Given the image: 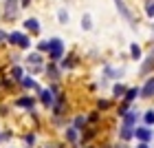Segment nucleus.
I'll list each match as a JSON object with an SVG mask.
<instances>
[{"label":"nucleus","mask_w":154,"mask_h":148,"mask_svg":"<svg viewBox=\"0 0 154 148\" xmlns=\"http://www.w3.org/2000/svg\"><path fill=\"white\" fill-rule=\"evenodd\" d=\"M48 53H51V58H53V60H57L60 55H62V42H60L57 38L48 42Z\"/></svg>","instance_id":"nucleus-1"},{"label":"nucleus","mask_w":154,"mask_h":148,"mask_svg":"<svg viewBox=\"0 0 154 148\" xmlns=\"http://www.w3.org/2000/svg\"><path fill=\"white\" fill-rule=\"evenodd\" d=\"M9 40H11V42H16V44H20V47H29V40H26L22 33H11Z\"/></svg>","instance_id":"nucleus-2"},{"label":"nucleus","mask_w":154,"mask_h":148,"mask_svg":"<svg viewBox=\"0 0 154 148\" xmlns=\"http://www.w3.org/2000/svg\"><path fill=\"white\" fill-rule=\"evenodd\" d=\"M33 97H20V100H16V106H22V108H33Z\"/></svg>","instance_id":"nucleus-3"},{"label":"nucleus","mask_w":154,"mask_h":148,"mask_svg":"<svg viewBox=\"0 0 154 148\" xmlns=\"http://www.w3.org/2000/svg\"><path fill=\"white\" fill-rule=\"evenodd\" d=\"M42 102H44L46 104V106H53V93H51V91H42Z\"/></svg>","instance_id":"nucleus-4"},{"label":"nucleus","mask_w":154,"mask_h":148,"mask_svg":"<svg viewBox=\"0 0 154 148\" xmlns=\"http://www.w3.org/2000/svg\"><path fill=\"white\" fill-rule=\"evenodd\" d=\"M66 139H68L71 144L77 142V133H75V128H68V130H66Z\"/></svg>","instance_id":"nucleus-5"},{"label":"nucleus","mask_w":154,"mask_h":148,"mask_svg":"<svg viewBox=\"0 0 154 148\" xmlns=\"http://www.w3.org/2000/svg\"><path fill=\"white\" fill-rule=\"evenodd\" d=\"M11 77H13V80H22V69H20V66H13Z\"/></svg>","instance_id":"nucleus-6"},{"label":"nucleus","mask_w":154,"mask_h":148,"mask_svg":"<svg viewBox=\"0 0 154 148\" xmlns=\"http://www.w3.org/2000/svg\"><path fill=\"white\" fill-rule=\"evenodd\" d=\"M22 86H24V88H38V84L33 82V80H29V77H24V80H22Z\"/></svg>","instance_id":"nucleus-7"},{"label":"nucleus","mask_w":154,"mask_h":148,"mask_svg":"<svg viewBox=\"0 0 154 148\" xmlns=\"http://www.w3.org/2000/svg\"><path fill=\"white\" fill-rule=\"evenodd\" d=\"M26 29H31V31H38V20H26Z\"/></svg>","instance_id":"nucleus-8"},{"label":"nucleus","mask_w":154,"mask_h":148,"mask_svg":"<svg viewBox=\"0 0 154 148\" xmlns=\"http://www.w3.org/2000/svg\"><path fill=\"white\" fill-rule=\"evenodd\" d=\"M24 142L29 144V146H33V144H35V135H33V133H31V135H26V137H24Z\"/></svg>","instance_id":"nucleus-9"},{"label":"nucleus","mask_w":154,"mask_h":148,"mask_svg":"<svg viewBox=\"0 0 154 148\" xmlns=\"http://www.w3.org/2000/svg\"><path fill=\"white\" fill-rule=\"evenodd\" d=\"M137 135L141 137V139H148V137H150V133H148V130H137Z\"/></svg>","instance_id":"nucleus-10"},{"label":"nucleus","mask_w":154,"mask_h":148,"mask_svg":"<svg viewBox=\"0 0 154 148\" xmlns=\"http://www.w3.org/2000/svg\"><path fill=\"white\" fill-rule=\"evenodd\" d=\"M152 93H154V80L148 84V91H145V95H152Z\"/></svg>","instance_id":"nucleus-11"},{"label":"nucleus","mask_w":154,"mask_h":148,"mask_svg":"<svg viewBox=\"0 0 154 148\" xmlns=\"http://www.w3.org/2000/svg\"><path fill=\"white\" fill-rule=\"evenodd\" d=\"M82 126H84V117H77L75 119V128H82Z\"/></svg>","instance_id":"nucleus-12"},{"label":"nucleus","mask_w":154,"mask_h":148,"mask_svg":"<svg viewBox=\"0 0 154 148\" xmlns=\"http://www.w3.org/2000/svg\"><path fill=\"white\" fill-rule=\"evenodd\" d=\"M123 93V86H115V95H121Z\"/></svg>","instance_id":"nucleus-13"},{"label":"nucleus","mask_w":154,"mask_h":148,"mask_svg":"<svg viewBox=\"0 0 154 148\" xmlns=\"http://www.w3.org/2000/svg\"><path fill=\"white\" fill-rule=\"evenodd\" d=\"M2 38H5V33H2V31H0V40H2Z\"/></svg>","instance_id":"nucleus-14"},{"label":"nucleus","mask_w":154,"mask_h":148,"mask_svg":"<svg viewBox=\"0 0 154 148\" xmlns=\"http://www.w3.org/2000/svg\"><path fill=\"white\" fill-rule=\"evenodd\" d=\"M48 148H53V146H48Z\"/></svg>","instance_id":"nucleus-15"}]
</instances>
